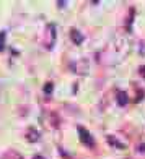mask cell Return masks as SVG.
Masks as SVG:
<instances>
[{"mask_svg":"<svg viewBox=\"0 0 145 159\" xmlns=\"http://www.w3.org/2000/svg\"><path fill=\"white\" fill-rule=\"evenodd\" d=\"M118 102H119V106H124V104H127V94L126 93H118Z\"/></svg>","mask_w":145,"mask_h":159,"instance_id":"obj_3","label":"cell"},{"mask_svg":"<svg viewBox=\"0 0 145 159\" xmlns=\"http://www.w3.org/2000/svg\"><path fill=\"white\" fill-rule=\"evenodd\" d=\"M28 135H30V136H28V141H36V140H38V138H36V136H38V132H36L34 128L28 130Z\"/></svg>","mask_w":145,"mask_h":159,"instance_id":"obj_4","label":"cell"},{"mask_svg":"<svg viewBox=\"0 0 145 159\" xmlns=\"http://www.w3.org/2000/svg\"><path fill=\"white\" fill-rule=\"evenodd\" d=\"M140 151H145V144H142V146H140Z\"/></svg>","mask_w":145,"mask_h":159,"instance_id":"obj_11","label":"cell"},{"mask_svg":"<svg viewBox=\"0 0 145 159\" xmlns=\"http://www.w3.org/2000/svg\"><path fill=\"white\" fill-rule=\"evenodd\" d=\"M33 159H44V157H42V156H34Z\"/></svg>","mask_w":145,"mask_h":159,"instance_id":"obj_10","label":"cell"},{"mask_svg":"<svg viewBox=\"0 0 145 159\" xmlns=\"http://www.w3.org/2000/svg\"><path fill=\"white\" fill-rule=\"evenodd\" d=\"M78 133H80V140H82V143H85L86 146H95V140L91 138V135H90V132L88 130H85L83 127H78Z\"/></svg>","mask_w":145,"mask_h":159,"instance_id":"obj_1","label":"cell"},{"mask_svg":"<svg viewBox=\"0 0 145 159\" xmlns=\"http://www.w3.org/2000/svg\"><path fill=\"white\" fill-rule=\"evenodd\" d=\"M8 159H23V157H21L18 153H15V151H10V153H8Z\"/></svg>","mask_w":145,"mask_h":159,"instance_id":"obj_7","label":"cell"},{"mask_svg":"<svg viewBox=\"0 0 145 159\" xmlns=\"http://www.w3.org/2000/svg\"><path fill=\"white\" fill-rule=\"evenodd\" d=\"M44 93H47V94H51V93H52V83H46V86H44Z\"/></svg>","mask_w":145,"mask_h":159,"instance_id":"obj_8","label":"cell"},{"mask_svg":"<svg viewBox=\"0 0 145 159\" xmlns=\"http://www.w3.org/2000/svg\"><path fill=\"white\" fill-rule=\"evenodd\" d=\"M108 141H109L111 144H114V146H118V148H122V144L118 141V140H114V138H111V136H108Z\"/></svg>","mask_w":145,"mask_h":159,"instance_id":"obj_6","label":"cell"},{"mask_svg":"<svg viewBox=\"0 0 145 159\" xmlns=\"http://www.w3.org/2000/svg\"><path fill=\"white\" fill-rule=\"evenodd\" d=\"M72 39H74V42H75L77 46H80L82 42H83V36L78 33L77 30H72Z\"/></svg>","mask_w":145,"mask_h":159,"instance_id":"obj_2","label":"cell"},{"mask_svg":"<svg viewBox=\"0 0 145 159\" xmlns=\"http://www.w3.org/2000/svg\"><path fill=\"white\" fill-rule=\"evenodd\" d=\"M140 75L145 78V67H140Z\"/></svg>","mask_w":145,"mask_h":159,"instance_id":"obj_9","label":"cell"},{"mask_svg":"<svg viewBox=\"0 0 145 159\" xmlns=\"http://www.w3.org/2000/svg\"><path fill=\"white\" fill-rule=\"evenodd\" d=\"M5 38H7V33L0 31V50H3V47H5Z\"/></svg>","mask_w":145,"mask_h":159,"instance_id":"obj_5","label":"cell"}]
</instances>
